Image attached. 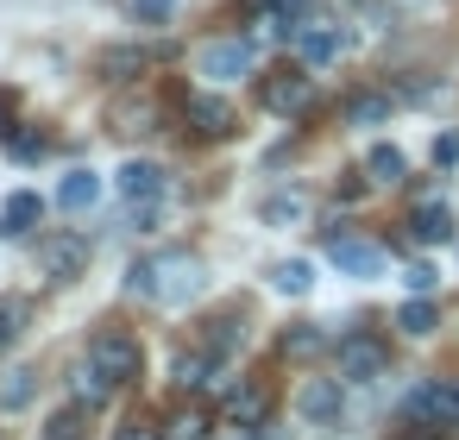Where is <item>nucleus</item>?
Segmentation results:
<instances>
[{"label": "nucleus", "instance_id": "1", "mask_svg": "<svg viewBox=\"0 0 459 440\" xmlns=\"http://www.w3.org/2000/svg\"><path fill=\"white\" fill-rule=\"evenodd\" d=\"M208 289V264L195 258V252H152V302H164V308H189L195 296Z\"/></svg>", "mask_w": 459, "mask_h": 440}, {"label": "nucleus", "instance_id": "2", "mask_svg": "<svg viewBox=\"0 0 459 440\" xmlns=\"http://www.w3.org/2000/svg\"><path fill=\"white\" fill-rule=\"evenodd\" d=\"M403 415H409L415 427H428V434L459 427V377H428V384H415V390L403 396Z\"/></svg>", "mask_w": 459, "mask_h": 440}, {"label": "nucleus", "instance_id": "3", "mask_svg": "<svg viewBox=\"0 0 459 440\" xmlns=\"http://www.w3.org/2000/svg\"><path fill=\"white\" fill-rule=\"evenodd\" d=\"M89 358H95L114 384H139V377H145V346H139L126 327H101V333L89 340Z\"/></svg>", "mask_w": 459, "mask_h": 440}, {"label": "nucleus", "instance_id": "4", "mask_svg": "<svg viewBox=\"0 0 459 440\" xmlns=\"http://www.w3.org/2000/svg\"><path fill=\"white\" fill-rule=\"evenodd\" d=\"M39 271L51 283H70L89 271V233H45L39 239Z\"/></svg>", "mask_w": 459, "mask_h": 440}, {"label": "nucleus", "instance_id": "5", "mask_svg": "<svg viewBox=\"0 0 459 440\" xmlns=\"http://www.w3.org/2000/svg\"><path fill=\"white\" fill-rule=\"evenodd\" d=\"M258 101H264L271 114L296 120V114H308V108H315V76H308V70H277V76H264Z\"/></svg>", "mask_w": 459, "mask_h": 440}, {"label": "nucleus", "instance_id": "6", "mask_svg": "<svg viewBox=\"0 0 459 440\" xmlns=\"http://www.w3.org/2000/svg\"><path fill=\"white\" fill-rule=\"evenodd\" d=\"M321 246H327V258H333L346 277H384V246L352 239V233H340V227H321Z\"/></svg>", "mask_w": 459, "mask_h": 440}, {"label": "nucleus", "instance_id": "7", "mask_svg": "<svg viewBox=\"0 0 459 440\" xmlns=\"http://www.w3.org/2000/svg\"><path fill=\"white\" fill-rule=\"evenodd\" d=\"M390 371V346L377 340V333H346L340 340V377L346 384H371V377H384Z\"/></svg>", "mask_w": 459, "mask_h": 440}, {"label": "nucleus", "instance_id": "8", "mask_svg": "<svg viewBox=\"0 0 459 440\" xmlns=\"http://www.w3.org/2000/svg\"><path fill=\"white\" fill-rule=\"evenodd\" d=\"M183 126L195 139H233L239 133V114L221 101V95H183Z\"/></svg>", "mask_w": 459, "mask_h": 440}, {"label": "nucleus", "instance_id": "9", "mask_svg": "<svg viewBox=\"0 0 459 440\" xmlns=\"http://www.w3.org/2000/svg\"><path fill=\"white\" fill-rule=\"evenodd\" d=\"M195 70L208 82H239V76H252V45L246 39H214V45H202Z\"/></svg>", "mask_w": 459, "mask_h": 440}, {"label": "nucleus", "instance_id": "10", "mask_svg": "<svg viewBox=\"0 0 459 440\" xmlns=\"http://www.w3.org/2000/svg\"><path fill=\"white\" fill-rule=\"evenodd\" d=\"M296 409H302L308 421H340V415H346V390H340V377H308V384L296 390Z\"/></svg>", "mask_w": 459, "mask_h": 440}, {"label": "nucleus", "instance_id": "11", "mask_svg": "<svg viewBox=\"0 0 459 440\" xmlns=\"http://www.w3.org/2000/svg\"><path fill=\"white\" fill-rule=\"evenodd\" d=\"M39 220H45V195L39 189H13L7 202H0V233L7 239H32Z\"/></svg>", "mask_w": 459, "mask_h": 440}, {"label": "nucleus", "instance_id": "12", "mask_svg": "<svg viewBox=\"0 0 459 440\" xmlns=\"http://www.w3.org/2000/svg\"><path fill=\"white\" fill-rule=\"evenodd\" d=\"M202 346H208L214 358H233V352L246 346V308H221V315L208 321V333H202Z\"/></svg>", "mask_w": 459, "mask_h": 440}, {"label": "nucleus", "instance_id": "13", "mask_svg": "<svg viewBox=\"0 0 459 440\" xmlns=\"http://www.w3.org/2000/svg\"><path fill=\"white\" fill-rule=\"evenodd\" d=\"M409 233H415V246H446L453 239V208L446 202H421L409 214Z\"/></svg>", "mask_w": 459, "mask_h": 440}, {"label": "nucleus", "instance_id": "14", "mask_svg": "<svg viewBox=\"0 0 459 440\" xmlns=\"http://www.w3.org/2000/svg\"><path fill=\"white\" fill-rule=\"evenodd\" d=\"M114 183H120V195H126V202H158V195H164V170H158V164H139V158H133V164H120V177H114Z\"/></svg>", "mask_w": 459, "mask_h": 440}, {"label": "nucleus", "instance_id": "15", "mask_svg": "<svg viewBox=\"0 0 459 440\" xmlns=\"http://www.w3.org/2000/svg\"><path fill=\"white\" fill-rule=\"evenodd\" d=\"M296 45H302V64H333V57L346 51V32H340V26H302Z\"/></svg>", "mask_w": 459, "mask_h": 440}, {"label": "nucleus", "instance_id": "16", "mask_svg": "<svg viewBox=\"0 0 459 440\" xmlns=\"http://www.w3.org/2000/svg\"><path fill=\"white\" fill-rule=\"evenodd\" d=\"M70 390H76V402H89V409H101V402H108V396L120 390V384H114V377H108V371H101L95 358H82V365L70 371Z\"/></svg>", "mask_w": 459, "mask_h": 440}, {"label": "nucleus", "instance_id": "17", "mask_svg": "<svg viewBox=\"0 0 459 440\" xmlns=\"http://www.w3.org/2000/svg\"><path fill=\"white\" fill-rule=\"evenodd\" d=\"M152 57H164V51H145V45H114V51L101 57V76H108V82H133Z\"/></svg>", "mask_w": 459, "mask_h": 440}, {"label": "nucleus", "instance_id": "18", "mask_svg": "<svg viewBox=\"0 0 459 440\" xmlns=\"http://www.w3.org/2000/svg\"><path fill=\"white\" fill-rule=\"evenodd\" d=\"M57 202H64L70 214H89V208L101 202V177H95V170H70L64 189H57Z\"/></svg>", "mask_w": 459, "mask_h": 440}, {"label": "nucleus", "instance_id": "19", "mask_svg": "<svg viewBox=\"0 0 459 440\" xmlns=\"http://www.w3.org/2000/svg\"><path fill=\"white\" fill-rule=\"evenodd\" d=\"M214 365H221V358H214L208 346H195V352H183V358H177V371H170V377H177V390H208V384H214Z\"/></svg>", "mask_w": 459, "mask_h": 440}, {"label": "nucleus", "instance_id": "20", "mask_svg": "<svg viewBox=\"0 0 459 440\" xmlns=\"http://www.w3.org/2000/svg\"><path fill=\"white\" fill-rule=\"evenodd\" d=\"M258 214H264L271 227H302V220H308V195H302V189H283V195H271Z\"/></svg>", "mask_w": 459, "mask_h": 440}, {"label": "nucleus", "instance_id": "21", "mask_svg": "<svg viewBox=\"0 0 459 440\" xmlns=\"http://www.w3.org/2000/svg\"><path fill=\"white\" fill-rule=\"evenodd\" d=\"M396 327H403V333H415V340H428V333L440 327V308H434L428 296H409V302L396 308Z\"/></svg>", "mask_w": 459, "mask_h": 440}, {"label": "nucleus", "instance_id": "22", "mask_svg": "<svg viewBox=\"0 0 459 440\" xmlns=\"http://www.w3.org/2000/svg\"><path fill=\"white\" fill-rule=\"evenodd\" d=\"M158 101L145 95V101H126V108H114V133H158Z\"/></svg>", "mask_w": 459, "mask_h": 440}, {"label": "nucleus", "instance_id": "23", "mask_svg": "<svg viewBox=\"0 0 459 440\" xmlns=\"http://www.w3.org/2000/svg\"><path fill=\"white\" fill-rule=\"evenodd\" d=\"M227 409H233V427H264V415H271V390L252 384V390H239Z\"/></svg>", "mask_w": 459, "mask_h": 440}, {"label": "nucleus", "instance_id": "24", "mask_svg": "<svg viewBox=\"0 0 459 440\" xmlns=\"http://www.w3.org/2000/svg\"><path fill=\"white\" fill-rule=\"evenodd\" d=\"M390 120V95H352L346 101V126H384Z\"/></svg>", "mask_w": 459, "mask_h": 440}, {"label": "nucleus", "instance_id": "25", "mask_svg": "<svg viewBox=\"0 0 459 440\" xmlns=\"http://www.w3.org/2000/svg\"><path fill=\"white\" fill-rule=\"evenodd\" d=\"M89 402H76V409H57L51 421H45V440H89V415H82Z\"/></svg>", "mask_w": 459, "mask_h": 440}, {"label": "nucleus", "instance_id": "26", "mask_svg": "<svg viewBox=\"0 0 459 440\" xmlns=\"http://www.w3.org/2000/svg\"><path fill=\"white\" fill-rule=\"evenodd\" d=\"M26 321H32V302H20V296L0 302V352H7V346L26 333Z\"/></svg>", "mask_w": 459, "mask_h": 440}, {"label": "nucleus", "instance_id": "27", "mask_svg": "<svg viewBox=\"0 0 459 440\" xmlns=\"http://www.w3.org/2000/svg\"><path fill=\"white\" fill-rule=\"evenodd\" d=\"M32 377L39 371H26V365H13L7 377H0V409H26L32 402Z\"/></svg>", "mask_w": 459, "mask_h": 440}, {"label": "nucleus", "instance_id": "28", "mask_svg": "<svg viewBox=\"0 0 459 440\" xmlns=\"http://www.w3.org/2000/svg\"><path fill=\"white\" fill-rule=\"evenodd\" d=\"M365 170H371V183H403V170H409V164H403V151H396V145H377V151L365 158Z\"/></svg>", "mask_w": 459, "mask_h": 440}, {"label": "nucleus", "instance_id": "29", "mask_svg": "<svg viewBox=\"0 0 459 440\" xmlns=\"http://www.w3.org/2000/svg\"><path fill=\"white\" fill-rule=\"evenodd\" d=\"M271 283H277L283 296H308V283H315V271H308L302 258H290V264H277V271H271Z\"/></svg>", "mask_w": 459, "mask_h": 440}, {"label": "nucleus", "instance_id": "30", "mask_svg": "<svg viewBox=\"0 0 459 440\" xmlns=\"http://www.w3.org/2000/svg\"><path fill=\"white\" fill-rule=\"evenodd\" d=\"M321 346H327L321 327H290V333H283V358H315Z\"/></svg>", "mask_w": 459, "mask_h": 440}, {"label": "nucleus", "instance_id": "31", "mask_svg": "<svg viewBox=\"0 0 459 440\" xmlns=\"http://www.w3.org/2000/svg\"><path fill=\"white\" fill-rule=\"evenodd\" d=\"M126 13H133L139 26H170V20H177V0H126Z\"/></svg>", "mask_w": 459, "mask_h": 440}, {"label": "nucleus", "instance_id": "32", "mask_svg": "<svg viewBox=\"0 0 459 440\" xmlns=\"http://www.w3.org/2000/svg\"><path fill=\"white\" fill-rule=\"evenodd\" d=\"M7 145H13V158H20V164H39V158L51 151V139H45V133H13Z\"/></svg>", "mask_w": 459, "mask_h": 440}, {"label": "nucleus", "instance_id": "33", "mask_svg": "<svg viewBox=\"0 0 459 440\" xmlns=\"http://www.w3.org/2000/svg\"><path fill=\"white\" fill-rule=\"evenodd\" d=\"M170 440H208V415H202V409H183V415L170 421Z\"/></svg>", "mask_w": 459, "mask_h": 440}, {"label": "nucleus", "instance_id": "34", "mask_svg": "<svg viewBox=\"0 0 459 440\" xmlns=\"http://www.w3.org/2000/svg\"><path fill=\"white\" fill-rule=\"evenodd\" d=\"M403 283H409V296H434V283H440V277H434V264H409V271H403Z\"/></svg>", "mask_w": 459, "mask_h": 440}, {"label": "nucleus", "instance_id": "35", "mask_svg": "<svg viewBox=\"0 0 459 440\" xmlns=\"http://www.w3.org/2000/svg\"><path fill=\"white\" fill-rule=\"evenodd\" d=\"M126 289H133V296H145V302H152V258H139V264H133V271H126Z\"/></svg>", "mask_w": 459, "mask_h": 440}, {"label": "nucleus", "instance_id": "36", "mask_svg": "<svg viewBox=\"0 0 459 440\" xmlns=\"http://www.w3.org/2000/svg\"><path fill=\"white\" fill-rule=\"evenodd\" d=\"M434 164H440V170L459 164V133H440V139H434Z\"/></svg>", "mask_w": 459, "mask_h": 440}, {"label": "nucleus", "instance_id": "37", "mask_svg": "<svg viewBox=\"0 0 459 440\" xmlns=\"http://www.w3.org/2000/svg\"><path fill=\"white\" fill-rule=\"evenodd\" d=\"M0 139H13V95H0Z\"/></svg>", "mask_w": 459, "mask_h": 440}, {"label": "nucleus", "instance_id": "38", "mask_svg": "<svg viewBox=\"0 0 459 440\" xmlns=\"http://www.w3.org/2000/svg\"><path fill=\"white\" fill-rule=\"evenodd\" d=\"M252 7H264V13H283V7H302V0H252Z\"/></svg>", "mask_w": 459, "mask_h": 440}, {"label": "nucleus", "instance_id": "39", "mask_svg": "<svg viewBox=\"0 0 459 440\" xmlns=\"http://www.w3.org/2000/svg\"><path fill=\"white\" fill-rule=\"evenodd\" d=\"M120 440H158V434H152V427H139V421H133V427H126V434H120Z\"/></svg>", "mask_w": 459, "mask_h": 440}, {"label": "nucleus", "instance_id": "40", "mask_svg": "<svg viewBox=\"0 0 459 440\" xmlns=\"http://www.w3.org/2000/svg\"><path fill=\"white\" fill-rule=\"evenodd\" d=\"M233 440H258V434H252V427H246V434H233Z\"/></svg>", "mask_w": 459, "mask_h": 440}]
</instances>
